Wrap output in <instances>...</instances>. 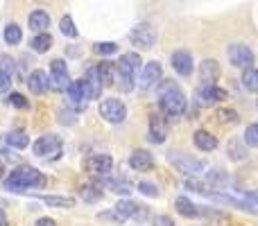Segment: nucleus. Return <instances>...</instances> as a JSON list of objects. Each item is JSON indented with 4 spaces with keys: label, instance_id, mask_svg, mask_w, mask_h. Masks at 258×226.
Segmentation results:
<instances>
[{
    "label": "nucleus",
    "instance_id": "nucleus-14",
    "mask_svg": "<svg viewBox=\"0 0 258 226\" xmlns=\"http://www.w3.org/2000/svg\"><path fill=\"white\" fill-rule=\"evenodd\" d=\"M161 63L159 61H150L143 66V72H141V89H150L154 86L156 82L161 80Z\"/></svg>",
    "mask_w": 258,
    "mask_h": 226
},
{
    "label": "nucleus",
    "instance_id": "nucleus-22",
    "mask_svg": "<svg viewBox=\"0 0 258 226\" xmlns=\"http://www.w3.org/2000/svg\"><path fill=\"white\" fill-rule=\"evenodd\" d=\"M68 86H71L68 70H52V75H50V89L52 91H66Z\"/></svg>",
    "mask_w": 258,
    "mask_h": 226
},
{
    "label": "nucleus",
    "instance_id": "nucleus-44",
    "mask_svg": "<svg viewBox=\"0 0 258 226\" xmlns=\"http://www.w3.org/2000/svg\"><path fill=\"white\" fill-rule=\"evenodd\" d=\"M245 197H247L249 201H256V204H258V190H249V192H245Z\"/></svg>",
    "mask_w": 258,
    "mask_h": 226
},
{
    "label": "nucleus",
    "instance_id": "nucleus-40",
    "mask_svg": "<svg viewBox=\"0 0 258 226\" xmlns=\"http://www.w3.org/2000/svg\"><path fill=\"white\" fill-rule=\"evenodd\" d=\"M9 86H12V77H9V72L7 70H0V93L9 91Z\"/></svg>",
    "mask_w": 258,
    "mask_h": 226
},
{
    "label": "nucleus",
    "instance_id": "nucleus-9",
    "mask_svg": "<svg viewBox=\"0 0 258 226\" xmlns=\"http://www.w3.org/2000/svg\"><path fill=\"white\" fill-rule=\"evenodd\" d=\"M227 54H229V61H231L236 68H242V70L254 63V54H251V50L247 48V45H242V43L229 45Z\"/></svg>",
    "mask_w": 258,
    "mask_h": 226
},
{
    "label": "nucleus",
    "instance_id": "nucleus-28",
    "mask_svg": "<svg viewBox=\"0 0 258 226\" xmlns=\"http://www.w3.org/2000/svg\"><path fill=\"white\" fill-rule=\"evenodd\" d=\"M211 197H213L215 201H220V204H229V206H236V208H240V210H251V213H256V210L251 208L249 204H245V201L236 199V197H229V195H215V192H211Z\"/></svg>",
    "mask_w": 258,
    "mask_h": 226
},
{
    "label": "nucleus",
    "instance_id": "nucleus-17",
    "mask_svg": "<svg viewBox=\"0 0 258 226\" xmlns=\"http://www.w3.org/2000/svg\"><path fill=\"white\" fill-rule=\"evenodd\" d=\"M27 86H30V91L34 95H41L50 89V77L45 75L43 70H34V72H30V77H27Z\"/></svg>",
    "mask_w": 258,
    "mask_h": 226
},
{
    "label": "nucleus",
    "instance_id": "nucleus-32",
    "mask_svg": "<svg viewBox=\"0 0 258 226\" xmlns=\"http://www.w3.org/2000/svg\"><path fill=\"white\" fill-rule=\"evenodd\" d=\"M21 39H23V32H21V27L18 25H7L5 27V41H7L9 45H16V43H21Z\"/></svg>",
    "mask_w": 258,
    "mask_h": 226
},
{
    "label": "nucleus",
    "instance_id": "nucleus-24",
    "mask_svg": "<svg viewBox=\"0 0 258 226\" xmlns=\"http://www.w3.org/2000/svg\"><path fill=\"white\" fill-rule=\"evenodd\" d=\"M50 48H52V36H50L48 32H39V34L32 39V50H34V52H48Z\"/></svg>",
    "mask_w": 258,
    "mask_h": 226
},
{
    "label": "nucleus",
    "instance_id": "nucleus-13",
    "mask_svg": "<svg viewBox=\"0 0 258 226\" xmlns=\"http://www.w3.org/2000/svg\"><path fill=\"white\" fill-rule=\"evenodd\" d=\"M220 75H222V70H220V63L215 61V59H204V61L200 63L202 84H215V82L220 80Z\"/></svg>",
    "mask_w": 258,
    "mask_h": 226
},
{
    "label": "nucleus",
    "instance_id": "nucleus-31",
    "mask_svg": "<svg viewBox=\"0 0 258 226\" xmlns=\"http://www.w3.org/2000/svg\"><path fill=\"white\" fill-rule=\"evenodd\" d=\"M186 188L195 190L197 195H211V190H213V186H211L209 181H200V179H188V181H186Z\"/></svg>",
    "mask_w": 258,
    "mask_h": 226
},
{
    "label": "nucleus",
    "instance_id": "nucleus-45",
    "mask_svg": "<svg viewBox=\"0 0 258 226\" xmlns=\"http://www.w3.org/2000/svg\"><path fill=\"white\" fill-rule=\"evenodd\" d=\"M0 226H7V217H5L3 210H0Z\"/></svg>",
    "mask_w": 258,
    "mask_h": 226
},
{
    "label": "nucleus",
    "instance_id": "nucleus-21",
    "mask_svg": "<svg viewBox=\"0 0 258 226\" xmlns=\"http://www.w3.org/2000/svg\"><path fill=\"white\" fill-rule=\"evenodd\" d=\"M174 208H177L179 215H183V217H188V219L200 217V206H195L190 199H188V197H177Z\"/></svg>",
    "mask_w": 258,
    "mask_h": 226
},
{
    "label": "nucleus",
    "instance_id": "nucleus-8",
    "mask_svg": "<svg viewBox=\"0 0 258 226\" xmlns=\"http://www.w3.org/2000/svg\"><path fill=\"white\" fill-rule=\"evenodd\" d=\"M84 168H86V172H89V174H95V177H104V174L111 172L113 159H111L109 154H93V156H89V159H86Z\"/></svg>",
    "mask_w": 258,
    "mask_h": 226
},
{
    "label": "nucleus",
    "instance_id": "nucleus-25",
    "mask_svg": "<svg viewBox=\"0 0 258 226\" xmlns=\"http://www.w3.org/2000/svg\"><path fill=\"white\" fill-rule=\"evenodd\" d=\"M98 72H100V80H102L104 86L116 84V66H113V63H109V61L100 63V66H98Z\"/></svg>",
    "mask_w": 258,
    "mask_h": 226
},
{
    "label": "nucleus",
    "instance_id": "nucleus-30",
    "mask_svg": "<svg viewBox=\"0 0 258 226\" xmlns=\"http://www.w3.org/2000/svg\"><path fill=\"white\" fill-rule=\"evenodd\" d=\"M43 204L48 206H54V208H73L75 206V199H71V197H43Z\"/></svg>",
    "mask_w": 258,
    "mask_h": 226
},
{
    "label": "nucleus",
    "instance_id": "nucleus-26",
    "mask_svg": "<svg viewBox=\"0 0 258 226\" xmlns=\"http://www.w3.org/2000/svg\"><path fill=\"white\" fill-rule=\"evenodd\" d=\"M242 86H245L247 91H251V93H258V68H245V72H242Z\"/></svg>",
    "mask_w": 258,
    "mask_h": 226
},
{
    "label": "nucleus",
    "instance_id": "nucleus-16",
    "mask_svg": "<svg viewBox=\"0 0 258 226\" xmlns=\"http://www.w3.org/2000/svg\"><path fill=\"white\" fill-rule=\"evenodd\" d=\"M172 68L179 72V75L188 77L192 72V57L190 52H186V50H177V52L172 54Z\"/></svg>",
    "mask_w": 258,
    "mask_h": 226
},
{
    "label": "nucleus",
    "instance_id": "nucleus-11",
    "mask_svg": "<svg viewBox=\"0 0 258 226\" xmlns=\"http://www.w3.org/2000/svg\"><path fill=\"white\" fill-rule=\"evenodd\" d=\"M116 210L122 215L125 219H136V222H143V219H147V208L141 204H136V201H118L116 204Z\"/></svg>",
    "mask_w": 258,
    "mask_h": 226
},
{
    "label": "nucleus",
    "instance_id": "nucleus-37",
    "mask_svg": "<svg viewBox=\"0 0 258 226\" xmlns=\"http://www.w3.org/2000/svg\"><path fill=\"white\" fill-rule=\"evenodd\" d=\"M138 190H141L145 197H159V188H156L154 183H150V181H141L138 183Z\"/></svg>",
    "mask_w": 258,
    "mask_h": 226
},
{
    "label": "nucleus",
    "instance_id": "nucleus-33",
    "mask_svg": "<svg viewBox=\"0 0 258 226\" xmlns=\"http://www.w3.org/2000/svg\"><path fill=\"white\" fill-rule=\"evenodd\" d=\"M80 197H82L84 201H89V204H93V201H98L100 197H102V192H100L98 186H82Z\"/></svg>",
    "mask_w": 258,
    "mask_h": 226
},
{
    "label": "nucleus",
    "instance_id": "nucleus-12",
    "mask_svg": "<svg viewBox=\"0 0 258 226\" xmlns=\"http://www.w3.org/2000/svg\"><path fill=\"white\" fill-rule=\"evenodd\" d=\"M84 89H86V95H89V100H95L100 98V93H102V80H100V72H98V66L89 68L84 75Z\"/></svg>",
    "mask_w": 258,
    "mask_h": 226
},
{
    "label": "nucleus",
    "instance_id": "nucleus-34",
    "mask_svg": "<svg viewBox=\"0 0 258 226\" xmlns=\"http://www.w3.org/2000/svg\"><path fill=\"white\" fill-rule=\"evenodd\" d=\"M59 30H61V34L71 36V39H75L77 36V27H75V23H73L71 16H63L61 21H59Z\"/></svg>",
    "mask_w": 258,
    "mask_h": 226
},
{
    "label": "nucleus",
    "instance_id": "nucleus-18",
    "mask_svg": "<svg viewBox=\"0 0 258 226\" xmlns=\"http://www.w3.org/2000/svg\"><path fill=\"white\" fill-rule=\"evenodd\" d=\"M168 136V122L159 115H152L150 118V140L152 142H163Z\"/></svg>",
    "mask_w": 258,
    "mask_h": 226
},
{
    "label": "nucleus",
    "instance_id": "nucleus-3",
    "mask_svg": "<svg viewBox=\"0 0 258 226\" xmlns=\"http://www.w3.org/2000/svg\"><path fill=\"white\" fill-rule=\"evenodd\" d=\"M159 107H161V111L165 115H170V118H179V115L186 111V95L174 84H165L163 89H161Z\"/></svg>",
    "mask_w": 258,
    "mask_h": 226
},
{
    "label": "nucleus",
    "instance_id": "nucleus-4",
    "mask_svg": "<svg viewBox=\"0 0 258 226\" xmlns=\"http://www.w3.org/2000/svg\"><path fill=\"white\" fill-rule=\"evenodd\" d=\"M63 152V142L59 136H52V133H48V136H41L39 140L34 142V154L41 156V159H59Z\"/></svg>",
    "mask_w": 258,
    "mask_h": 226
},
{
    "label": "nucleus",
    "instance_id": "nucleus-41",
    "mask_svg": "<svg viewBox=\"0 0 258 226\" xmlns=\"http://www.w3.org/2000/svg\"><path fill=\"white\" fill-rule=\"evenodd\" d=\"M229 156H233V159H242L245 156V152H242V147H238V142H229Z\"/></svg>",
    "mask_w": 258,
    "mask_h": 226
},
{
    "label": "nucleus",
    "instance_id": "nucleus-20",
    "mask_svg": "<svg viewBox=\"0 0 258 226\" xmlns=\"http://www.w3.org/2000/svg\"><path fill=\"white\" fill-rule=\"evenodd\" d=\"M68 93V100H71L75 107H84L89 95H86V89H84V82H71V86L66 89Z\"/></svg>",
    "mask_w": 258,
    "mask_h": 226
},
{
    "label": "nucleus",
    "instance_id": "nucleus-36",
    "mask_svg": "<svg viewBox=\"0 0 258 226\" xmlns=\"http://www.w3.org/2000/svg\"><path fill=\"white\" fill-rule=\"evenodd\" d=\"M245 142L249 147H258V124H249L245 129Z\"/></svg>",
    "mask_w": 258,
    "mask_h": 226
},
{
    "label": "nucleus",
    "instance_id": "nucleus-5",
    "mask_svg": "<svg viewBox=\"0 0 258 226\" xmlns=\"http://www.w3.org/2000/svg\"><path fill=\"white\" fill-rule=\"evenodd\" d=\"M168 161L179 170V172L188 174V177H197V174L204 170L202 161L192 159V156H188V154H181V152H170V154H168Z\"/></svg>",
    "mask_w": 258,
    "mask_h": 226
},
{
    "label": "nucleus",
    "instance_id": "nucleus-1",
    "mask_svg": "<svg viewBox=\"0 0 258 226\" xmlns=\"http://www.w3.org/2000/svg\"><path fill=\"white\" fill-rule=\"evenodd\" d=\"M43 186H45L43 174L36 168H32V165H23V168L14 170L7 177V181H5V188L9 192H25L30 188H43Z\"/></svg>",
    "mask_w": 258,
    "mask_h": 226
},
{
    "label": "nucleus",
    "instance_id": "nucleus-27",
    "mask_svg": "<svg viewBox=\"0 0 258 226\" xmlns=\"http://www.w3.org/2000/svg\"><path fill=\"white\" fill-rule=\"evenodd\" d=\"M5 142L16 147V149H25V147L30 145V138H27V133H23V131H12L5 136Z\"/></svg>",
    "mask_w": 258,
    "mask_h": 226
},
{
    "label": "nucleus",
    "instance_id": "nucleus-43",
    "mask_svg": "<svg viewBox=\"0 0 258 226\" xmlns=\"http://www.w3.org/2000/svg\"><path fill=\"white\" fill-rule=\"evenodd\" d=\"M34 226H57V224H54V219H50V217H41Z\"/></svg>",
    "mask_w": 258,
    "mask_h": 226
},
{
    "label": "nucleus",
    "instance_id": "nucleus-39",
    "mask_svg": "<svg viewBox=\"0 0 258 226\" xmlns=\"http://www.w3.org/2000/svg\"><path fill=\"white\" fill-rule=\"evenodd\" d=\"M7 102H9V104H14L16 109H27V100L23 98V95H18V93H12V95H9Z\"/></svg>",
    "mask_w": 258,
    "mask_h": 226
},
{
    "label": "nucleus",
    "instance_id": "nucleus-46",
    "mask_svg": "<svg viewBox=\"0 0 258 226\" xmlns=\"http://www.w3.org/2000/svg\"><path fill=\"white\" fill-rule=\"evenodd\" d=\"M3 172H5V165H3V161H0V177H3Z\"/></svg>",
    "mask_w": 258,
    "mask_h": 226
},
{
    "label": "nucleus",
    "instance_id": "nucleus-35",
    "mask_svg": "<svg viewBox=\"0 0 258 226\" xmlns=\"http://www.w3.org/2000/svg\"><path fill=\"white\" fill-rule=\"evenodd\" d=\"M95 54H102V57H109V54H113L118 50L116 43H111V41H102V43H95L93 45Z\"/></svg>",
    "mask_w": 258,
    "mask_h": 226
},
{
    "label": "nucleus",
    "instance_id": "nucleus-2",
    "mask_svg": "<svg viewBox=\"0 0 258 226\" xmlns=\"http://www.w3.org/2000/svg\"><path fill=\"white\" fill-rule=\"evenodd\" d=\"M141 68V57L136 52H127L120 57V61L116 63V80L125 93L134 89V80H136V72Z\"/></svg>",
    "mask_w": 258,
    "mask_h": 226
},
{
    "label": "nucleus",
    "instance_id": "nucleus-10",
    "mask_svg": "<svg viewBox=\"0 0 258 226\" xmlns=\"http://www.w3.org/2000/svg\"><path fill=\"white\" fill-rule=\"evenodd\" d=\"M129 36H132L134 45H138V48H152L154 41H156V32L150 23H141V25H136Z\"/></svg>",
    "mask_w": 258,
    "mask_h": 226
},
{
    "label": "nucleus",
    "instance_id": "nucleus-19",
    "mask_svg": "<svg viewBox=\"0 0 258 226\" xmlns=\"http://www.w3.org/2000/svg\"><path fill=\"white\" fill-rule=\"evenodd\" d=\"M192 142H195V147L202 149V152H213L215 147H218V138H215L213 133L204 131V129H200V131L192 133Z\"/></svg>",
    "mask_w": 258,
    "mask_h": 226
},
{
    "label": "nucleus",
    "instance_id": "nucleus-42",
    "mask_svg": "<svg viewBox=\"0 0 258 226\" xmlns=\"http://www.w3.org/2000/svg\"><path fill=\"white\" fill-rule=\"evenodd\" d=\"M154 224H156V226H174V224H172V219H170V217H165V215H161V217H156V219H154Z\"/></svg>",
    "mask_w": 258,
    "mask_h": 226
},
{
    "label": "nucleus",
    "instance_id": "nucleus-6",
    "mask_svg": "<svg viewBox=\"0 0 258 226\" xmlns=\"http://www.w3.org/2000/svg\"><path fill=\"white\" fill-rule=\"evenodd\" d=\"M100 115L111 124H120L127 118V109L120 100L109 98V100H102V104H100Z\"/></svg>",
    "mask_w": 258,
    "mask_h": 226
},
{
    "label": "nucleus",
    "instance_id": "nucleus-29",
    "mask_svg": "<svg viewBox=\"0 0 258 226\" xmlns=\"http://www.w3.org/2000/svg\"><path fill=\"white\" fill-rule=\"evenodd\" d=\"M102 183L111 192H116V195H129V192H132V186H129L127 181H120V179H104Z\"/></svg>",
    "mask_w": 258,
    "mask_h": 226
},
{
    "label": "nucleus",
    "instance_id": "nucleus-7",
    "mask_svg": "<svg viewBox=\"0 0 258 226\" xmlns=\"http://www.w3.org/2000/svg\"><path fill=\"white\" fill-rule=\"evenodd\" d=\"M195 98L200 100V104H218V102H224L229 95L218 84H200L195 91Z\"/></svg>",
    "mask_w": 258,
    "mask_h": 226
},
{
    "label": "nucleus",
    "instance_id": "nucleus-15",
    "mask_svg": "<svg viewBox=\"0 0 258 226\" xmlns=\"http://www.w3.org/2000/svg\"><path fill=\"white\" fill-rule=\"evenodd\" d=\"M129 165H132L136 172H147V170L154 168V159H152L150 152L145 149H136L132 156H129Z\"/></svg>",
    "mask_w": 258,
    "mask_h": 226
},
{
    "label": "nucleus",
    "instance_id": "nucleus-23",
    "mask_svg": "<svg viewBox=\"0 0 258 226\" xmlns=\"http://www.w3.org/2000/svg\"><path fill=\"white\" fill-rule=\"evenodd\" d=\"M50 25V16L45 12H32L30 14V30L34 32H45V27Z\"/></svg>",
    "mask_w": 258,
    "mask_h": 226
},
{
    "label": "nucleus",
    "instance_id": "nucleus-38",
    "mask_svg": "<svg viewBox=\"0 0 258 226\" xmlns=\"http://www.w3.org/2000/svg\"><path fill=\"white\" fill-rule=\"evenodd\" d=\"M218 118H220V122H238V113L233 109H220Z\"/></svg>",
    "mask_w": 258,
    "mask_h": 226
}]
</instances>
